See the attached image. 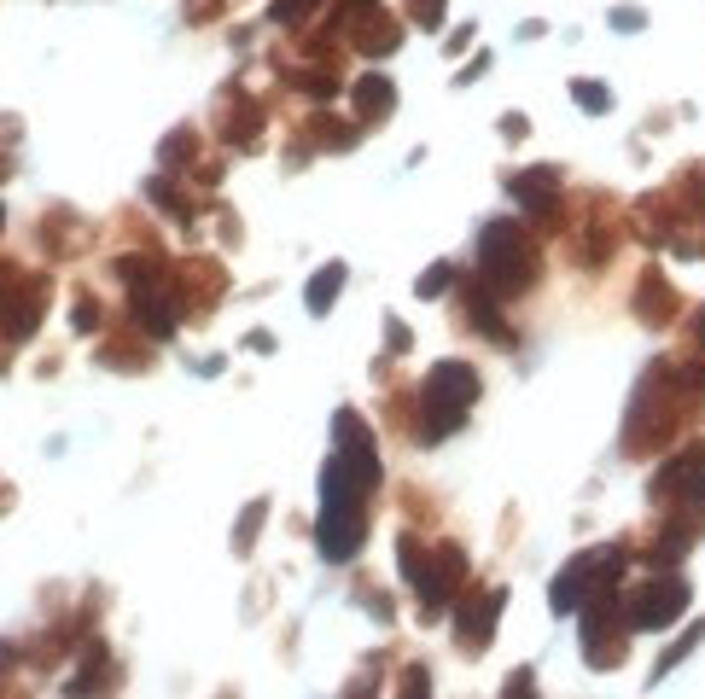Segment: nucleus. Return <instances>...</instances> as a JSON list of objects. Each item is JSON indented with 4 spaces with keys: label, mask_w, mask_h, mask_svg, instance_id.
<instances>
[{
    "label": "nucleus",
    "mask_w": 705,
    "mask_h": 699,
    "mask_svg": "<svg viewBox=\"0 0 705 699\" xmlns=\"http://www.w3.org/2000/svg\"><path fill=\"white\" fill-rule=\"evenodd\" d=\"M426 408H420V443H437V437L461 432L467 408L478 402V373L467 362H437L426 373Z\"/></svg>",
    "instance_id": "obj_1"
},
{
    "label": "nucleus",
    "mask_w": 705,
    "mask_h": 699,
    "mask_svg": "<svg viewBox=\"0 0 705 699\" xmlns=\"http://www.w3.org/2000/svg\"><path fill=\"white\" fill-rule=\"evenodd\" d=\"M478 280L507 298V292H519V286H531L537 280V245L519 233V222H490L484 239H478Z\"/></svg>",
    "instance_id": "obj_2"
},
{
    "label": "nucleus",
    "mask_w": 705,
    "mask_h": 699,
    "mask_svg": "<svg viewBox=\"0 0 705 699\" xmlns=\"http://www.w3.org/2000/svg\"><path fill=\"white\" fill-rule=\"evenodd\" d=\"M618 571H624V548H589V554H577L560 577H554V589H548V606L566 618V612H583L589 600L612 595V583H618Z\"/></svg>",
    "instance_id": "obj_3"
},
{
    "label": "nucleus",
    "mask_w": 705,
    "mask_h": 699,
    "mask_svg": "<svg viewBox=\"0 0 705 699\" xmlns=\"http://www.w3.org/2000/svg\"><path fill=\"white\" fill-rule=\"evenodd\" d=\"M682 612H688V583L682 577H653V583H641L636 595H630L624 624L630 630H671Z\"/></svg>",
    "instance_id": "obj_4"
},
{
    "label": "nucleus",
    "mask_w": 705,
    "mask_h": 699,
    "mask_svg": "<svg viewBox=\"0 0 705 699\" xmlns=\"http://www.w3.org/2000/svg\"><path fill=\"white\" fill-rule=\"evenodd\" d=\"M362 531H368L362 501H321V525H315V536H321V560H333V566L356 560Z\"/></svg>",
    "instance_id": "obj_5"
},
{
    "label": "nucleus",
    "mask_w": 705,
    "mask_h": 699,
    "mask_svg": "<svg viewBox=\"0 0 705 699\" xmlns=\"http://www.w3.org/2000/svg\"><path fill=\"white\" fill-rule=\"evenodd\" d=\"M647 496L653 501H688V507L700 513L705 507V449H682L676 461H665L659 472H653Z\"/></svg>",
    "instance_id": "obj_6"
},
{
    "label": "nucleus",
    "mask_w": 705,
    "mask_h": 699,
    "mask_svg": "<svg viewBox=\"0 0 705 699\" xmlns=\"http://www.w3.org/2000/svg\"><path fill=\"white\" fill-rule=\"evenodd\" d=\"M507 193L525 204L531 216H554V204H560V169H519L513 181H507Z\"/></svg>",
    "instance_id": "obj_7"
},
{
    "label": "nucleus",
    "mask_w": 705,
    "mask_h": 699,
    "mask_svg": "<svg viewBox=\"0 0 705 699\" xmlns=\"http://www.w3.org/2000/svg\"><path fill=\"white\" fill-rule=\"evenodd\" d=\"M502 606H507V589H490V595H478L467 612H461V647H467V653H484V647H490Z\"/></svg>",
    "instance_id": "obj_8"
},
{
    "label": "nucleus",
    "mask_w": 705,
    "mask_h": 699,
    "mask_svg": "<svg viewBox=\"0 0 705 699\" xmlns=\"http://www.w3.org/2000/svg\"><path fill=\"white\" fill-rule=\"evenodd\" d=\"M135 315H140V327H146L152 338H164L169 327H175V309H169V298L146 292V286H135Z\"/></svg>",
    "instance_id": "obj_9"
},
{
    "label": "nucleus",
    "mask_w": 705,
    "mask_h": 699,
    "mask_svg": "<svg viewBox=\"0 0 705 699\" xmlns=\"http://www.w3.org/2000/svg\"><path fill=\"white\" fill-rule=\"evenodd\" d=\"M338 292H344V263H327L321 274H315V280H309V292H303V303H309V315H327Z\"/></svg>",
    "instance_id": "obj_10"
},
{
    "label": "nucleus",
    "mask_w": 705,
    "mask_h": 699,
    "mask_svg": "<svg viewBox=\"0 0 705 699\" xmlns=\"http://www.w3.org/2000/svg\"><path fill=\"white\" fill-rule=\"evenodd\" d=\"M356 105H362V117H385V111L397 105L391 76H362V82H356Z\"/></svg>",
    "instance_id": "obj_11"
},
{
    "label": "nucleus",
    "mask_w": 705,
    "mask_h": 699,
    "mask_svg": "<svg viewBox=\"0 0 705 699\" xmlns=\"http://www.w3.org/2000/svg\"><path fill=\"white\" fill-rule=\"evenodd\" d=\"M467 315H472V327H478V333H490V338H513V333H507V321L496 315V292H490V286H478V292H472Z\"/></svg>",
    "instance_id": "obj_12"
},
{
    "label": "nucleus",
    "mask_w": 705,
    "mask_h": 699,
    "mask_svg": "<svg viewBox=\"0 0 705 699\" xmlns=\"http://www.w3.org/2000/svg\"><path fill=\"white\" fill-rule=\"evenodd\" d=\"M397 566H403V577L414 583V589L432 583V560L420 554V536H403V542H397Z\"/></svg>",
    "instance_id": "obj_13"
},
{
    "label": "nucleus",
    "mask_w": 705,
    "mask_h": 699,
    "mask_svg": "<svg viewBox=\"0 0 705 699\" xmlns=\"http://www.w3.org/2000/svg\"><path fill=\"white\" fill-rule=\"evenodd\" d=\"M705 641V624H694V630L682 635V641H676L671 653H665V659H659V665H653V682H665V676H671L676 665H682V659H688V653H694V647H700Z\"/></svg>",
    "instance_id": "obj_14"
},
{
    "label": "nucleus",
    "mask_w": 705,
    "mask_h": 699,
    "mask_svg": "<svg viewBox=\"0 0 705 699\" xmlns=\"http://www.w3.org/2000/svg\"><path fill=\"white\" fill-rule=\"evenodd\" d=\"M315 6H321V0H274V24H280V30H292V24H303V18H309V12H315Z\"/></svg>",
    "instance_id": "obj_15"
},
{
    "label": "nucleus",
    "mask_w": 705,
    "mask_h": 699,
    "mask_svg": "<svg viewBox=\"0 0 705 699\" xmlns=\"http://www.w3.org/2000/svg\"><path fill=\"white\" fill-rule=\"evenodd\" d=\"M263 513H269V501H251V507H245V519H239V531H234V548H239V554L257 542V525H263Z\"/></svg>",
    "instance_id": "obj_16"
},
{
    "label": "nucleus",
    "mask_w": 705,
    "mask_h": 699,
    "mask_svg": "<svg viewBox=\"0 0 705 699\" xmlns=\"http://www.w3.org/2000/svg\"><path fill=\"white\" fill-rule=\"evenodd\" d=\"M193 146H199V140H193V129H175L164 140V152H158V158H164V169H181V158H187Z\"/></svg>",
    "instance_id": "obj_17"
},
{
    "label": "nucleus",
    "mask_w": 705,
    "mask_h": 699,
    "mask_svg": "<svg viewBox=\"0 0 705 699\" xmlns=\"http://www.w3.org/2000/svg\"><path fill=\"white\" fill-rule=\"evenodd\" d=\"M571 94H577L583 111H606V105H612V94H606L601 82H571Z\"/></svg>",
    "instance_id": "obj_18"
},
{
    "label": "nucleus",
    "mask_w": 705,
    "mask_h": 699,
    "mask_svg": "<svg viewBox=\"0 0 705 699\" xmlns=\"http://www.w3.org/2000/svg\"><path fill=\"white\" fill-rule=\"evenodd\" d=\"M449 280H455L449 268H432V274H420V298H437V292H443Z\"/></svg>",
    "instance_id": "obj_19"
},
{
    "label": "nucleus",
    "mask_w": 705,
    "mask_h": 699,
    "mask_svg": "<svg viewBox=\"0 0 705 699\" xmlns=\"http://www.w3.org/2000/svg\"><path fill=\"white\" fill-rule=\"evenodd\" d=\"M612 30H624V35L641 30V12H636V6H618V12H612Z\"/></svg>",
    "instance_id": "obj_20"
},
{
    "label": "nucleus",
    "mask_w": 705,
    "mask_h": 699,
    "mask_svg": "<svg viewBox=\"0 0 705 699\" xmlns=\"http://www.w3.org/2000/svg\"><path fill=\"white\" fill-rule=\"evenodd\" d=\"M414 12L426 18V30H437V18H443V0H414Z\"/></svg>",
    "instance_id": "obj_21"
},
{
    "label": "nucleus",
    "mask_w": 705,
    "mask_h": 699,
    "mask_svg": "<svg viewBox=\"0 0 705 699\" xmlns=\"http://www.w3.org/2000/svg\"><path fill=\"white\" fill-rule=\"evenodd\" d=\"M694 338H700V350H705V309L694 315Z\"/></svg>",
    "instance_id": "obj_22"
},
{
    "label": "nucleus",
    "mask_w": 705,
    "mask_h": 699,
    "mask_svg": "<svg viewBox=\"0 0 705 699\" xmlns=\"http://www.w3.org/2000/svg\"><path fill=\"white\" fill-rule=\"evenodd\" d=\"M0 659H12V653H6V647H0Z\"/></svg>",
    "instance_id": "obj_23"
},
{
    "label": "nucleus",
    "mask_w": 705,
    "mask_h": 699,
    "mask_svg": "<svg viewBox=\"0 0 705 699\" xmlns=\"http://www.w3.org/2000/svg\"><path fill=\"white\" fill-rule=\"evenodd\" d=\"M0 222H6V216H0Z\"/></svg>",
    "instance_id": "obj_24"
}]
</instances>
